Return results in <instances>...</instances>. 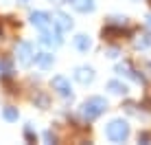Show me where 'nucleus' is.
I'll return each mask as SVG.
<instances>
[{
  "mask_svg": "<svg viewBox=\"0 0 151 145\" xmlns=\"http://www.w3.org/2000/svg\"><path fill=\"white\" fill-rule=\"evenodd\" d=\"M107 88H110V90H114V92H125V90H127V88H125L123 84H118V81H110V84H107Z\"/></svg>",
  "mask_w": 151,
  "mask_h": 145,
  "instance_id": "nucleus-12",
  "label": "nucleus"
},
{
  "mask_svg": "<svg viewBox=\"0 0 151 145\" xmlns=\"http://www.w3.org/2000/svg\"><path fill=\"white\" fill-rule=\"evenodd\" d=\"M31 22H33L37 29H46V27H48V22H50V18H48V13L37 11V13H33V15H31Z\"/></svg>",
  "mask_w": 151,
  "mask_h": 145,
  "instance_id": "nucleus-4",
  "label": "nucleus"
},
{
  "mask_svg": "<svg viewBox=\"0 0 151 145\" xmlns=\"http://www.w3.org/2000/svg\"><path fill=\"white\" fill-rule=\"evenodd\" d=\"M105 134H107L110 141H125L127 134H129V128H127V123H125V121H112L110 125H107Z\"/></svg>",
  "mask_w": 151,
  "mask_h": 145,
  "instance_id": "nucleus-1",
  "label": "nucleus"
},
{
  "mask_svg": "<svg viewBox=\"0 0 151 145\" xmlns=\"http://www.w3.org/2000/svg\"><path fill=\"white\" fill-rule=\"evenodd\" d=\"M53 88H57V92L64 95V97L70 95V84H68L66 77H55V79H53Z\"/></svg>",
  "mask_w": 151,
  "mask_h": 145,
  "instance_id": "nucleus-3",
  "label": "nucleus"
},
{
  "mask_svg": "<svg viewBox=\"0 0 151 145\" xmlns=\"http://www.w3.org/2000/svg\"><path fill=\"white\" fill-rule=\"evenodd\" d=\"M57 27H59L61 31H66V29H70L72 27V22L68 18H66V15H57Z\"/></svg>",
  "mask_w": 151,
  "mask_h": 145,
  "instance_id": "nucleus-10",
  "label": "nucleus"
},
{
  "mask_svg": "<svg viewBox=\"0 0 151 145\" xmlns=\"http://www.w3.org/2000/svg\"><path fill=\"white\" fill-rule=\"evenodd\" d=\"M4 119L7 121H18V108H4Z\"/></svg>",
  "mask_w": 151,
  "mask_h": 145,
  "instance_id": "nucleus-11",
  "label": "nucleus"
},
{
  "mask_svg": "<svg viewBox=\"0 0 151 145\" xmlns=\"http://www.w3.org/2000/svg\"><path fill=\"white\" fill-rule=\"evenodd\" d=\"M35 62H37L42 68H48V66L53 64V55H48V53H40L37 57H35Z\"/></svg>",
  "mask_w": 151,
  "mask_h": 145,
  "instance_id": "nucleus-8",
  "label": "nucleus"
},
{
  "mask_svg": "<svg viewBox=\"0 0 151 145\" xmlns=\"http://www.w3.org/2000/svg\"><path fill=\"white\" fill-rule=\"evenodd\" d=\"M105 110V101L101 99V97H92V99L86 101V106H83V115H86V119H96L101 112Z\"/></svg>",
  "mask_w": 151,
  "mask_h": 145,
  "instance_id": "nucleus-2",
  "label": "nucleus"
},
{
  "mask_svg": "<svg viewBox=\"0 0 151 145\" xmlns=\"http://www.w3.org/2000/svg\"><path fill=\"white\" fill-rule=\"evenodd\" d=\"M31 51H33V46H31V44H22V46H20V62H24V64H29V62H31Z\"/></svg>",
  "mask_w": 151,
  "mask_h": 145,
  "instance_id": "nucleus-5",
  "label": "nucleus"
},
{
  "mask_svg": "<svg viewBox=\"0 0 151 145\" xmlns=\"http://www.w3.org/2000/svg\"><path fill=\"white\" fill-rule=\"evenodd\" d=\"M149 22H151V18H149Z\"/></svg>",
  "mask_w": 151,
  "mask_h": 145,
  "instance_id": "nucleus-14",
  "label": "nucleus"
},
{
  "mask_svg": "<svg viewBox=\"0 0 151 145\" xmlns=\"http://www.w3.org/2000/svg\"><path fill=\"white\" fill-rule=\"evenodd\" d=\"M147 44H151V35H145L142 40H138V46H147Z\"/></svg>",
  "mask_w": 151,
  "mask_h": 145,
  "instance_id": "nucleus-13",
  "label": "nucleus"
},
{
  "mask_svg": "<svg viewBox=\"0 0 151 145\" xmlns=\"http://www.w3.org/2000/svg\"><path fill=\"white\" fill-rule=\"evenodd\" d=\"M75 46L79 51H88L90 49V38H88V35H77L75 38Z\"/></svg>",
  "mask_w": 151,
  "mask_h": 145,
  "instance_id": "nucleus-6",
  "label": "nucleus"
},
{
  "mask_svg": "<svg viewBox=\"0 0 151 145\" xmlns=\"http://www.w3.org/2000/svg\"><path fill=\"white\" fill-rule=\"evenodd\" d=\"M92 77H94V72H92V68H79L77 70V79L79 81H92Z\"/></svg>",
  "mask_w": 151,
  "mask_h": 145,
  "instance_id": "nucleus-7",
  "label": "nucleus"
},
{
  "mask_svg": "<svg viewBox=\"0 0 151 145\" xmlns=\"http://www.w3.org/2000/svg\"><path fill=\"white\" fill-rule=\"evenodd\" d=\"M77 9H79V11H92V9H94V0H81L79 4H77Z\"/></svg>",
  "mask_w": 151,
  "mask_h": 145,
  "instance_id": "nucleus-9",
  "label": "nucleus"
}]
</instances>
